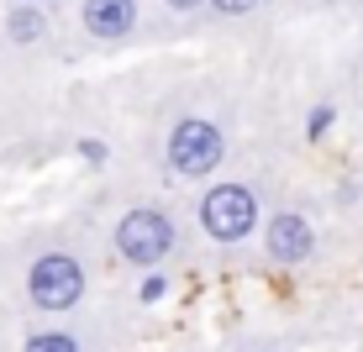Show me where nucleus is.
I'll return each instance as SVG.
<instances>
[{"label":"nucleus","mask_w":363,"mask_h":352,"mask_svg":"<svg viewBox=\"0 0 363 352\" xmlns=\"http://www.w3.org/2000/svg\"><path fill=\"white\" fill-rule=\"evenodd\" d=\"M27 6H37V0H27Z\"/></svg>","instance_id":"obj_11"},{"label":"nucleus","mask_w":363,"mask_h":352,"mask_svg":"<svg viewBox=\"0 0 363 352\" xmlns=\"http://www.w3.org/2000/svg\"><path fill=\"white\" fill-rule=\"evenodd\" d=\"M211 6H216V11H227V16H242V11H253L258 0H211Z\"/></svg>","instance_id":"obj_9"},{"label":"nucleus","mask_w":363,"mask_h":352,"mask_svg":"<svg viewBox=\"0 0 363 352\" xmlns=\"http://www.w3.org/2000/svg\"><path fill=\"white\" fill-rule=\"evenodd\" d=\"M84 32L100 37V42H116L137 27V0H84Z\"/></svg>","instance_id":"obj_5"},{"label":"nucleus","mask_w":363,"mask_h":352,"mask_svg":"<svg viewBox=\"0 0 363 352\" xmlns=\"http://www.w3.org/2000/svg\"><path fill=\"white\" fill-rule=\"evenodd\" d=\"M27 295L37 310H74L84 295V268L69 253H43L27 268Z\"/></svg>","instance_id":"obj_1"},{"label":"nucleus","mask_w":363,"mask_h":352,"mask_svg":"<svg viewBox=\"0 0 363 352\" xmlns=\"http://www.w3.org/2000/svg\"><path fill=\"white\" fill-rule=\"evenodd\" d=\"M269 253L279 263H300L311 253V226L300 216H274L269 221Z\"/></svg>","instance_id":"obj_6"},{"label":"nucleus","mask_w":363,"mask_h":352,"mask_svg":"<svg viewBox=\"0 0 363 352\" xmlns=\"http://www.w3.org/2000/svg\"><path fill=\"white\" fill-rule=\"evenodd\" d=\"M200 226H206L216 242H242L258 226V200L247 184H216L206 200H200Z\"/></svg>","instance_id":"obj_2"},{"label":"nucleus","mask_w":363,"mask_h":352,"mask_svg":"<svg viewBox=\"0 0 363 352\" xmlns=\"http://www.w3.org/2000/svg\"><path fill=\"white\" fill-rule=\"evenodd\" d=\"M169 6H179V11H190V6H200V0H169Z\"/></svg>","instance_id":"obj_10"},{"label":"nucleus","mask_w":363,"mask_h":352,"mask_svg":"<svg viewBox=\"0 0 363 352\" xmlns=\"http://www.w3.org/2000/svg\"><path fill=\"white\" fill-rule=\"evenodd\" d=\"M21 352H79V342H74L69 331H32Z\"/></svg>","instance_id":"obj_8"},{"label":"nucleus","mask_w":363,"mask_h":352,"mask_svg":"<svg viewBox=\"0 0 363 352\" xmlns=\"http://www.w3.org/2000/svg\"><path fill=\"white\" fill-rule=\"evenodd\" d=\"M43 27H48V21H43V11H37V6H16V11L6 16L11 42H37V37H43Z\"/></svg>","instance_id":"obj_7"},{"label":"nucleus","mask_w":363,"mask_h":352,"mask_svg":"<svg viewBox=\"0 0 363 352\" xmlns=\"http://www.w3.org/2000/svg\"><path fill=\"white\" fill-rule=\"evenodd\" d=\"M221 132L211 127V121H179L169 137V163L184 174V179H200V174H211L221 163Z\"/></svg>","instance_id":"obj_3"},{"label":"nucleus","mask_w":363,"mask_h":352,"mask_svg":"<svg viewBox=\"0 0 363 352\" xmlns=\"http://www.w3.org/2000/svg\"><path fill=\"white\" fill-rule=\"evenodd\" d=\"M116 247L132 263H158L174 247V226H169L164 210H127L116 226Z\"/></svg>","instance_id":"obj_4"}]
</instances>
